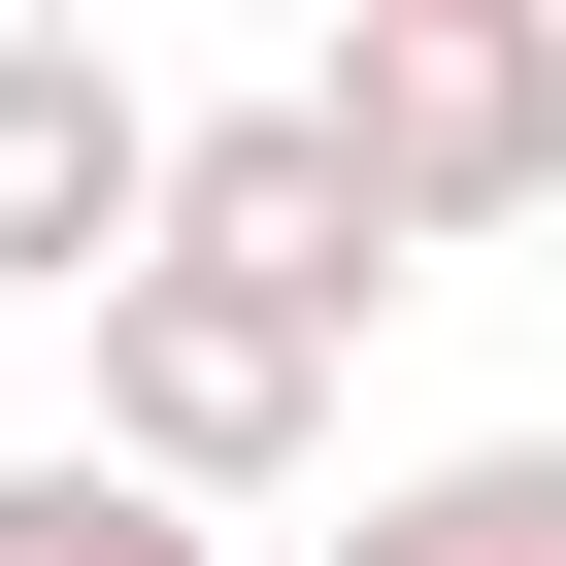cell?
<instances>
[{
    "label": "cell",
    "instance_id": "obj_1",
    "mask_svg": "<svg viewBox=\"0 0 566 566\" xmlns=\"http://www.w3.org/2000/svg\"><path fill=\"white\" fill-rule=\"evenodd\" d=\"M301 134L367 167L400 266L533 233V200H566V0H334V34H301Z\"/></svg>",
    "mask_w": 566,
    "mask_h": 566
},
{
    "label": "cell",
    "instance_id": "obj_2",
    "mask_svg": "<svg viewBox=\"0 0 566 566\" xmlns=\"http://www.w3.org/2000/svg\"><path fill=\"white\" fill-rule=\"evenodd\" d=\"M134 266H200V301L334 334V367H367V301H400V233H367V167L301 134V67H266V101H167V233H134Z\"/></svg>",
    "mask_w": 566,
    "mask_h": 566
},
{
    "label": "cell",
    "instance_id": "obj_3",
    "mask_svg": "<svg viewBox=\"0 0 566 566\" xmlns=\"http://www.w3.org/2000/svg\"><path fill=\"white\" fill-rule=\"evenodd\" d=\"M301 433H334V334H266V301H200V266H134L101 301V467L134 500H301Z\"/></svg>",
    "mask_w": 566,
    "mask_h": 566
},
{
    "label": "cell",
    "instance_id": "obj_4",
    "mask_svg": "<svg viewBox=\"0 0 566 566\" xmlns=\"http://www.w3.org/2000/svg\"><path fill=\"white\" fill-rule=\"evenodd\" d=\"M134 233H167V101L101 67V34H34V0H0V301H134Z\"/></svg>",
    "mask_w": 566,
    "mask_h": 566
},
{
    "label": "cell",
    "instance_id": "obj_5",
    "mask_svg": "<svg viewBox=\"0 0 566 566\" xmlns=\"http://www.w3.org/2000/svg\"><path fill=\"white\" fill-rule=\"evenodd\" d=\"M334 566H566V433H467V467H400Z\"/></svg>",
    "mask_w": 566,
    "mask_h": 566
},
{
    "label": "cell",
    "instance_id": "obj_6",
    "mask_svg": "<svg viewBox=\"0 0 566 566\" xmlns=\"http://www.w3.org/2000/svg\"><path fill=\"white\" fill-rule=\"evenodd\" d=\"M0 566H233V533H200V500H134L101 433H34V467H0Z\"/></svg>",
    "mask_w": 566,
    "mask_h": 566
}]
</instances>
